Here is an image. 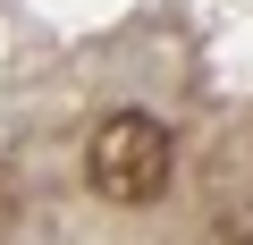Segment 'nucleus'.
I'll list each match as a JSON object with an SVG mask.
<instances>
[{
  "label": "nucleus",
  "mask_w": 253,
  "mask_h": 245,
  "mask_svg": "<svg viewBox=\"0 0 253 245\" xmlns=\"http://www.w3.org/2000/svg\"><path fill=\"white\" fill-rule=\"evenodd\" d=\"M169 169H177V144H169V127L152 110H110L101 127L84 136V186L101 203H118V211L152 203L169 186Z\"/></svg>",
  "instance_id": "nucleus-1"
},
{
  "label": "nucleus",
  "mask_w": 253,
  "mask_h": 245,
  "mask_svg": "<svg viewBox=\"0 0 253 245\" xmlns=\"http://www.w3.org/2000/svg\"><path fill=\"white\" fill-rule=\"evenodd\" d=\"M219 245H253V195H236V203H219Z\"/></svg>",
  "instance_id": "nucleus-2"
}]
</instances>
